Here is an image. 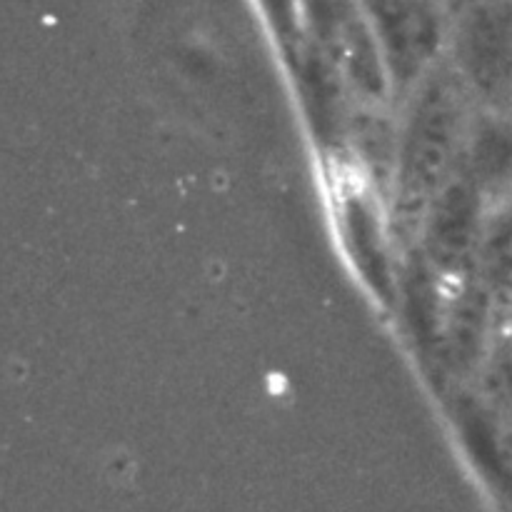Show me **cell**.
<instances>
[{
  "label": "cell",
  "mask_w": 512,
  "mask_h": 512,
  "mask_svg": "<svg viewBox=\"0 0 512 512\" xmlns=\"http://www.w3.org/2000/svg\"><path fill=\"white\" fill-rule=\"evenodd\" d=\"M455 118L458 110L448 85H435L423 95L405 145V183L415 193L430 188L443 170L455 140Z\"/></svg>",
  "instance_id": "cell-4"
},
{
  "label": "cell",
  "mask_w": 512,
  "mask_h": 512,
  "mask_svg": "<svg viewBox=\"0 0 512 512\" xmlns=\"http://www.w3.org/2000/svg\"><path fill=\"white\" fill-rule=\"evenodd\" d=\"M303 23L315 48L335 60L358 88L383 90L388 73L360 0H303Z\"/></svg>",
  "instance_id": "cell-3"
},
{
  "label": "cell",
  "mask_w": 512,
  "mask_h": 512,
  "mask_svg": "<svg viewBox=\"0 0 512 512\" xmlns=\"http://www.w3.org/2000/svg\"><path fill=\"white\" fill-rule=\"evenodd\" d=\"M455 60L490 103L512 105V0H473L455 25Z\"/></svg>",
  "instance_id": "cell-1"
},
{
  "label": "cell",
  "mask_w": 512,
  "mask_h": 512,
  "mask_svg": "<svg viewBox=\"0 0 512 512\" xmlns=\"http://www.w3.org/2000/svg\"><path fill=\"white\" fill-rule=\"evenodd\" d=\"M383 55L388 80L410 83L443 43L438 0H360Z\"/></svg>",
  "instance_id": "cell-2"
},
{
  "label": "cell",
  "mask_w": 512,
  "mask_h": 512,
  "mask_svg": "<svg viewBox=\"0 0 512 512\" xmlns=\"http://www.w3.org/2000/svg\"><path fill=\"white\" fill-rule=\"evenodd\" d=\"M473 168L485 188L512 190V118L508 115H490L478 128Z\"/></svg>",
  "instance_id": "cell-5"
},
{
  "label": "cell",
  "mask_w": 512,
  "mask_h": 512,
  "mask_svg": "<svg viewBox=\"0 0 512 512\" xmlns=\"http://www.w3.org/2000/svg\"><path fill=\"white\" fill-rule=\"evenodd\" d=\"M475 195L455 188L445 195L433 225V240L443 250H460L468 245L475 225Z\"/></svg>",
  "instance_id": "cell-7"
},
{
  "label": "cell",
  "mask_w": 512,
  "mask_h": 512,
  "mask_svg": "<svg viewBox=\"0 0 512 512\" xmlns=\"http://www.w3.org/2000/svg\"><path fill=\"white\" fill-rule=\"evenodd\" d=\"M265 23L275 33V38L288 50H303L305 23H303V0H255Z\"/></svg>",
  "instance_id": "cell-8"
},
{
  "label": "cell",
  "mask_w": 512,
  "mask_h": 512,
  "mask_svg": "<svg viewBox=\"0 0 512 512\" xmlns=\"http://www.w3.org/2000/svg\"><path fill=\"white\" fill-rule=\"evenodd\" d=\"M348 235L355 255H358V260H363V270L368 280H373L378 290H385L388 268H385L383 240H380L378 223L363 205H355V208L348 210Z\"/></svg>",
  "instance_id": "cell-6"
}]
</instances>
